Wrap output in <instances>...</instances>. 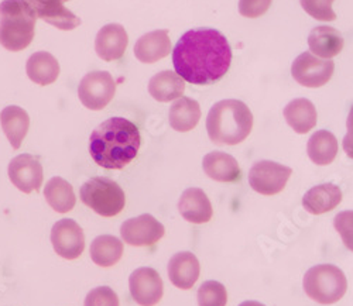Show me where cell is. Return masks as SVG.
<instances>
[{"instance_id": "31", "label": "cell", "mask_w": 353, "mask_h": 306, "mask_svg": "<svg viewBox=\"0 0 353 306\" xmlns=\"http://www.w3.org/2000/svg\"><path fill=\"white\" fill-rule=\"evenodd\" d=\"M307 14L319 21H334L336 14L332 9L335 0H300Z\"/></svg>"}, {"instance_id": "36", "label": "cell", "mask_w": 353, "mask_h": 306, "mask_svg": "<svg viewBox=\"0 0 353 306\" xmlns=\"http://www.w3.org/2000/svg\"><path fill=\"white\" fill-rule=\"evenodd\" d=\"M346 129H347L346 136L350 137V139H353V106L350 108L349 114H347V119H346Z\"/></svg>"}, {"instance_id": "24", "label": "cell", "mask_w": 353, "mask_h": 306, "mask_svg": "<svg viewBox=\"0 0 353 306\" xmlns=\"http://www.w3.org/2000/svg\"><path fill=\"white\" fill-rule=\"evenodd\" d=\"M185 81L175 71H163L156 74L149 82V92L157 102H174L183 96Z\"/></svg>"}, {"instance_id": "25", "label": "cell", "mask_w": 353, "mask_h": 306, "mask_svg": "<svg viewBox=\"0 0 353 306\" xmlns=\"http://www.w3.org/2000/svg\"><path fill=\"white\" fill-rule=\"evenodd\" d=\"M26 72L34 83L46 86L57 81L60 75V64L50 52L39 51L27 59Z\"/></svg>"}, {"instance_id": "32", "label": "cell", "mask_w": 353, "mask_h": 306, "mask_svg": "<svg viewBox=\"0 0 353 306\" xmlns=\"http://www.w3.org/2000/svg\"><path fill=\"white\" fill-rule=\"evenodd\" d=\"M335 230L339 233L345 247L353 253V210H343L334 219Z\"/></svg>"}, {"instance_id": "26", "label": "cell", "mask_w": 353, "mask_h": 306, "mask_svg": "<svg viewBox=\"0 0 353 306\" xmlns=\"http://www.w3.org/2000/svg\"><path fill=\"white\" fill-rule=\"evenodd\" d=\"M2 129L14 150H19L30 127V117L19 106H8L0 113Z\"/></svg>"}, {"instance_id": "34", "label": "cell", "mask_w": 353, "mask_h": 306, "mask_svg": "<svg viewBox=\"0 0 353 306\" xmlns=\"http://www.w3.org/2000/svg\"><path fill=\"white\" fill-rule=\"evenodd\" d=\"M273 0H239V13L248 19L263 16L272 6Z\"/></svg>"}, {"instance_id": "37", "label": "cell", "mask_w": 353, "mask_h": 306, "mask_svg": "<svg viewBox=\"0 0 353 306\" xmlns=\"http://www.w3.org/2000/svg\"><path fill=\"white\" fill-rule=\"evenodd\" d=\"M239 306H266V305H263V303H260L257 300H245Z\"/></svg>"}, {"instance_id": "28", "label": "cell", "mask_w": 353, "mask_h": 306, "mask_svg": "<svg viewBox=\"0 0 353 306\" xmlns=\"http://www.w3.org/2000/svg\"><path fill=\"white\" fill-rule=\"evenodd\" d=\"M44 198L57 213L71 212L77 202L72 185L61 176H54L46 183Z\"/></svg>"}, {"instance_id": "20", "label": "cell", "mask_w": 353, "mask_h": 306, "mask_svg": "<svg viewBox=\"0 0 353 306\" xmlns=\"http://www.w3.org/2000/svg\"><path fill=\"white\" fill-rule=\"evenodd\" d=\"M342 202V191L335 183H321L303 196L304 209L311 215H323Z\"/></svg>"}, {"instance_id": "7", "label": "cell", "mask_w": 353, "mask_h": 306, "mask_svg": "<svg viewBox=\"0 0 353 306\" xmlns=\"http://www.w3.org/2000/svg\"><path fill=\"white\" fill-rule=\"evenodd\" d=\"M116 94V82L106 71H94L86 74L78 86L81 103L91 110L105 109Z\"/></svg>"}, {"instance_id": "21", "label": "cell", "mask_w": 353, "mask_h": 306, "mask_svg": "<svg viewBox=\"0 0 353 306\" xmlns=\"http://www.w3.org/2000/svg\"><path fill=\"white\" fill-rule=\"evenodd\" d=\"M203 172L218 182H234L241 176L236 159L222 151H212L202 160Z\"/></svg>"}, {"instance_id": "27", "label": "cell", "mask_w": 353, "mask_h": 306, "mask_svg": "<svg viewBox=\"0 0 353 306\" xmlns=\"http://www.w3.org/2000/svg\"><path fill=\"white\" fill-rule=\"evenodd\" d=\"M307 152L314 164L330 165L338 154V140L328 130H318L310 137Z\"/></svg>"}, {"instance_id": "4", "label": "cell", "mask_w": 353, "mask_h": 306, "mask_svg": "<svg viewBox=\"0 0 353 306\" xmlns=\"http://www.w3.org/2000/svg\"><path fill=\"white\" fill-rule=\"evenodd\" d=\"M37 16L26 0H3L0 3V44L17 52L32 44Z\"/></svg>"}, {"instance_id": "2", "label": "cell", "mask_w": 353, "mask_h": 306, "mask_svg": "<svg viewBox=\"0 0 353 306\" xmlns=\"http://www.w3.org/2000/svg\"><path fill=\"white\" fill-rule=\"evenodd\" d=\"M140 144L134 123L125 117H110L92 132L90 154L102 168L122 170L136 159Z\"/></svg>"}, {"instance_id": "33", "label": "cell", "mask_w": 353, "mask_h": 306, "mask_svg": "<svg viewBox=\"0 0 353 306\" xmlns=\"http://www.w3.org/2000/svg\"><path fill=\"white\" fill-rule=\"evenodd\" d=\"M83 306H119V298L109 287H98L85 298Z\"/></svg>"}, {"instance_id": "13", "label": "cell", "mask_w": 353, "mask_h": 306, "mask_svg": "<svg viewBox=\"0 0 353 306\" xmlns=\"http://www.w3.org/2000/svg\"><path fill=\"white\" fill-rule=\"evenodd\" d=\"M13 185L24 194L39 191L43 183V167L37 157L20 154L14 157L8 168Z\"/></svg>"}, {"instance_id": "14", "label": "cell", "mask_w": 353, "mask_h": 306, "mask_svg": "<svg viewBox=\"0 0 353 306\" xmlns=\"http://www.w3.org/2000/svg\"><path fill=\"white\" fill-rule=\"evenodd\" d=\"M26 2L32 6L37 19L64 32L81 26V19L64 6L70 0H26Z\"/></svg>"}, {"instance_id": "11", "label": "cell", "mask_w": 353, "mask_h": 306, "mask_svg": "<svg viewBox=\"0 0 353 306\" xmlns=\"http://www.w3.org/2000/svg\"><path fill=\"white\" fill-rule=\"evenodd\" d=\"M51 243L58 256L65 260H75L85 249L83 230L75 221L63 219L52 226Z\"/></svg>"}, {"instance_id": "12", "label": "cell", "mask_w": 353, "mask_h": 306, "mask_svg": "<svg viewBox=\"0 0 353 306\" xmlns=\"http://www.w3.org/2000/svg\"><path fill=\"white\" fill-rule=\"evenodd\" d=\"M164 226L149 213L126 221L121 227V236L125 243L134 247L153 246L163 238Z\"/></svg>"}, {"instance_id": "18", "label": "cell", "mask_w": 353, "mask_h": 306, "mask_svg": "<svg viewBox=\"0 0 353 306\" xmlns=\"http://www.w3.org/2000/svg\"><path fill=\"white\" fill-rule=\"evenodd\" d=\"M171 51V40L167 30H154V32L141 36L134 44V55L144 64H154L165 58Z\"/></svg>"}, {"instance_id": "3", "label": "cell", "mask_w": 353, "mask_h": 306, "mask_svg": "<svg viewBox=\"0 0 353 306\" xmlns=\"http://www.w3.org/2000/svg\"><path fill=\"white\" fill-rule=\"evenodd\" d=\"M253 129V114L246 103L225 99L215 103L207 117V132L218 145H236L245 141Z\"/></svg>"}, {"instance_id": "1", "label": "cell", "mask_w": 353, "mask_h": 306, "mask_svg": "<svg viewBox=\"0 0 353 306\" xmlns=\"http://www.w3.org/2000/svg\"><path fill=\"white\" fill-rule=\"evenodd\" d=\"M175 72L192 85H211L226 75L232 64V48L226 37L214 28L190 30L172 50Z\"/></svg>"}, {"instance_id": "19", "label": "cell", "mask_w": 353, "mask_h": 306, "mask_svg": "<svg viewBox=\"0 0 353 306\" xmlns=\"http://www.w3.org/2000/svg\"><path fill=\"white\" fill-rule=\"evenodd\" d=\"M345 40L336 28L318 26L308 36L310 52L321 59H332L343 50Z\"/></svg>"}, {"instance_id": "17", "label": "cell", "mask_w": 353, "mask_h": 306, "mask_svg": "<svg viewBox=\"0 0 353 306\" xmlns=\"http://www.w3.org/2000/svg\"><path fill=\"white\" fill-rule=\"evenodd\" d=\"M181 216L194 225L208 223L212 219L214 210L210 198L199 188H188L179 201Z\"/></svg>"}, {"instance_id": "9", "label": "cell", "mask_w": 353, "mask_h": 306, "mask_svg": "<svg viewBox=\"0 0 353 306\" xmlns=\"http://www.w3.org/2000/svg\"><path fill=\"white\" fill-rule=\"evenodd\" d=\"M335 71L332 59H321L305 51L300 54L291 65L294 81L305 88H321L330 82Z\"/></svg>"}, {"instance_id": "8", "label": "cell", "mask_w": 353, "mask_h": 306, "mask_svg": "<svg viewBox=\"0 0 353 306\" xmlns=\"http://www.w3.org/2000/svg\"><path fill=\"white\" fill-rule=\"evenodd\" d=\"M292 170L283 164L263 160L253 164L249 171V183L254 192L260 195H277L280 194L290 179Z\"/></svg>"}, {"instance_id": "10", "label": "cell", "mask_w": 353, "mask_h": 306, "mask_svg": "<svg viewBox=\"0 0 353 306\" xmlns=\"http://www.w3.org/2000/svg\"><path fill=\"white\" fill-rule=\"evenodd\" d=\"M129 288L132 298L140 306L157 305L161 300L164 292V285L160 274L150 267H141L134 269L130 274Z\"/></svg>"}, {"instance_id": "22", "label": "cell", "mask_w": 353, "mask_h": 306, "mask_svg": "<svg viewBox=\"0 0 353 306\" xmlns=\"http://www.w3.org/2000/svg\"><path fill=\"white\" fill-rule=\"evenodd\" d=\"M284 119L287 125L299 134H305L316 126V109L314 103L305 98L291 101L284 108Z\"/></svg>"}, {"instance_id": "6", "label": "cell", "mask_w": 353, "mask_h": 306, "mask_svg": "<svg viewBox=\"0 0 353 306\" xmlns=\"http://www.w3.org/2000/svg\"><path fill=\"white\" fill-rule=\"evenodd\" d=\"M81 201L102 218H113L123 210L126 196L123 190L113 179L95 176L86 181L79 191Z\"/></svg>"}, {"instance_id": "29", "label": "cell", "mask_w": 353, "mask_h": 306, "mask_svg": "<svg viewBox=\"0 0 353 306\" xmlns=\"http://www.w3.org/2000/svg\"><path fill=\"white\" fill-rule=\"evenodd\" d=\"M90 256L97 265L112 267L116 263H119L123 256V243L110 234L98 236L91 243Z\"/></svg>"}, {"instance_id": "15", "label": "cell", "mask_w": 353, "mask_h": 306, "mask_svg": "<svg viewBox=\"0 0 353 306\" xmlns=\"http://www.w3.org/2000/svg\"><path fill=\"white\" fill-rule=\"evenodd\" d=\"M129 44V37L123 26L110 23L103 26L97 36L95 50L103 61H116L125 55Z\"/></svg>"}, {"instance_id": "35", "label": "cell", "mask_w": 353, "mask_h": 306, "mask_svg": "<svg viewBox=\"0 0 353 306\" xmlns=\"http://www.w3.org/2000/svg\"><path fill=\"white\" fill-rule=\"evenodd\" d=\"M342 147H343V151L346 152V156L353 160V139L345 136L342 141Z\"/></svg>"}, {"instance_id": "5", "label": "cell", "mask_w": 353, "mask_h": 306, "mask_svg": "<svg viewBox=\"0 0 353 306\" xmlns=\"http://www.w3.org/2000/svg\"><path fill=\"white\" fill-rule=\"evenodd\" d=\"M303 287L310 299L321 305H332L346 294L347 280L339 267L318 264L305 272Z\"/></svg>"}, {"instance_id": "16", "label": "cell", "mask_w": 353, "mask_h": 306, "mask_svg": "<svg viewBox=\"0 0 353 306\" xmlns=\"http://www.w3.org/2000/svg\"><path fill=\"white\" fill-rule=\"evenodd\" d=\"M168 278L175 288L191 289L199 278L201 265L195 254L180 252L174 254L167 265Z\"/></svg>"}, {"instance_id": "23", "label": "cell", "mask_w": 353, "mask_h": 306, "mask_svg": "<svg viewBox=\"0 0 353 306\" xmlns=\"http://www.w3.org/2000/svg\"><path fill=\"white\" fill-rule=\"evenodd\" d=\"M201 119V108L195 99L181 96L175 99L168 110L170 126L180 133L191 132L196 127Z\"/></svg>"}, {"instance_id": "30", "label": "cell", "mask_w": 353, "mask_h": 306, "mask_svg": "<svg viewBox=\"0 0 353 306\" xmlns=\"http://www.w3.org/2000/svg\"><path fill=\"white\" fill-rule=\"evenodd\" d=\"M198 306H226L228 292L218 281H205L198 289Z\"/></svg>"}]
</instances>
